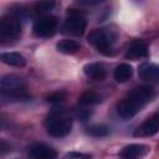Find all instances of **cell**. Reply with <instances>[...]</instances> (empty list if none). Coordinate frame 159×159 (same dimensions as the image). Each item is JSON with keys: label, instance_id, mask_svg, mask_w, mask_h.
Listing matches in <instances>:
<instances>
[{"label": "cell", "instance_id": "obj_4", "mask_svg": "<svg viewBox=\"0 0 159 159\" xmlns=\"http://www.w3.org/2000/svg\"><path fill=\"white\" fill-rule=\"evenodd\" d=\"M67 19L62 26V32L71 36H81L86 30V19L76 9H68Z\"/></svg>", "mask_w": 159, "mask_h": 159}, {"label": "cell", "instance_id": "obj_5", "mask_svg": "<svg viewBox=\"0 0 159 159\" xmlns=\"http://www.w3.org/2000/svg\"><path fill=\"white\" fill-rule=\"evenodd\" d=\"M0 91L7 96L19 97L25 91L24 81L20 76L9 73L0 78Z\"/></svg>", "mask_w": 159, "mask_h": 159}, {"label": "cell", "instance_id": "obj_11", "mask_svg": "<svg viewBox=\"0 0 159 159\" xmlns=\"http://www.w3.org/2000/svg\"><path fill=\"white\" fill-rule=\"evenodd\" d=\"M83 72L88 78L99 81L106 77V67L99 62H91L83 67Z\"/></svg>", "mask_w": 159, "mask_h": 159}, {"label": "cell", "instance_id": "obj_25", "mask_svg": "<svg viewBox=\"0 0 159 159\" xmlns=\"http://www.w3.org/2000/svg\"><path fill=\"white\" fill-rule=\"evenodd\" d=\"M1 127H2V123H1V120H0V129H1Z\"/></svg>", "mask_w": 159, "mask_h": 159}, {"label": "cell", "instance_id": "obj_18", "mask_svg": "<svg viewBox=\"0 0 159 159\" xmlns=\"http://www.w3.org/2000/svg\"><path fill=\"white\" fill-rule=\"evenodd\" d=\"M108 128L106 125H102V124H94V125H91L87 128V133L92 137H96V138H101V137H106L108 134Z\"/></svg>", "mask_w": 159, "mask_h": 159}, {"label": "cell", "instance_id": "obj_22", "mask_svg": "<svg viewBox=\"0 0 159 159\" xmlns=\"http://www.w3.org/2000/svg\"><path fill=\"white\" fill-rule=\"evenodd\" d=\"M76 116H77V118H80L81 120H86V119L91 116V111L87 109V108H81V109H77V111H76Z\"/></svg>", "mask_w": 159, "mask_h": 159}, {"label": "cell", "instance_id": "obj_8", "mask_svg": "<svg viewBox=\"0 0 159 159\" xmlns=\"http://www.w3.org/2000/svg\"><path fill=\"white\" fill-rule=\"evenodd\" d=\"M29 155L31 159H56L57 158V152L43 143L35 144L30 148Z\"/></svg>", "mask_w": 159, "mask_h": 159}, {"label": "cell", "instance_id": "obj_2", "mask_svg": "<svg viewBox=\"0 0 159 159\" xmlns=\"http://www.w3.org/2000/svg\"><path fill=\"white\" fill-rule=\"evenodd\" d=\"M114 40V34L108 29H96L92 30L87 37V41L97 48L98 52L103 55H109L112 50V42Z\"/></svg>", "mask_w": 159, "mask_h": 159}, {"label": "cell", "instance_id": "obj_14", "mask_svg": "<svg viewBox=\"0 0 159 159\" xmlns=\"http://www.w3.org/2000/svg\"><path fill=\"white\" fill-rule=\"evenodd\" d=\"M0 61L5 65L14 67H22L26 63V58L19 52H1Z\"/></svg>", "mask_w": 159, "mask_h": 159}, {"label": "cell", "instance_id": "obj_17", "mask_svg": "<svg viewBox=\"0 0 159 159\" xmlns=\"http://www.w3.org/2000/svg\"><path fill=\"white\" fill-rule=\"evenodd\" d=\"M57 50L62 53H66V55H72V53H76L78 50H80V43L73 41V40H62L60 42H57L56 45Z\"/></svg>", "mask_w": 159, "mask_h": 159}, {"label": "cell", "instance_id": "obj_23", "mask_svg": "<svg viewBox=\"0 0 159 159\" xmlns=\"http://www.w3.org/2000/svg\"><path fill=\"white\" fill-rule=\"evenodd\" d=\"M11 149H12V147L7 142L0 140V154H6V153L11 152Z\"/></svg>", "mask_w": 159, "mask_h": 159}, {"label": "cell", "instance_id": "obj_20", "mask_svg": "<svg viewBox=\"0 0 159 159\" xmlns=\"http://www.w3.org/2000/svg\"><path fill=\"white\" fill-rule=\"evenodd\" d=\"M65 97H66V93H65V92L57 91V92H53V93L48 94L46 99H47V102H50V103H60V102H62V101L65 99Z\"/></svg>", "mask_w": 159, "mask_h": 159}, {"label": "cell", "instance_id": "obj_16", "mask_svg": "<svg viewBox=\"0 0 159 159\" xmlns=\"http://www.w3.org/2000/svg\"><path fill=\"white\" fill-rule=\"evenodd\" d=\"M102 101L101 96L98 93H96L94 91H86L83 92L80 98H78V103L82 107H87V106H93V104H98Z\"/></svg>", "mask_w": 159, "mask_h": 159}, {"label": "cell", "instance_id": "obj_9", "mask_svg": "<svg viewBox=\"0 0 159 159\" xmlns=\"http://www.w3.org/2000/svg\"><path fill=\"white\" fill-rule=\"evenodd\" d=\"M150 148L145 144H129L120 150L123 159H140L149 153Z\"/></svg>", "mask_w": 159, "mask_h": 159}, {"label": "cell", "instance_id": "obj_1", "mask_svg": "<svg viewBox=\"0 0 159 159\" xmlns=\"http://www.w3.org/2000/svg\"><path fill=\"white\" fill-rule=\"evenodd\" d=\"M153 97L154 89L152 87H138L119 102V104L117 106V113L122 119H129L134 117L147 103H149Z\"/></svg>", "mask_w": 159, "mask_h": 159}, {"label": "cell", "instance_id": "obj_7", "mask_svg": "<svg viewBox=\"0 0 159 159\" xmlns=\"http://www.w3.org/2000/svg\"><path fill=\"white\" fill-rule=\"evenodd\" d=\"M21 34V25L19 20L7 17L0 21V35L6 39H17Z\"/></svg>", "mask_w": 159, "mask_h": 159}, {"label": "cell", "instance_id": "obj_24", "mask_svg": "<svg viewBox=\"0 0 159 159\" xmlns=\"http://www.w3.org/2000/svg\"><path fill=\"white\" fill-rule=\"evenodd\" d=\"M101 2V0H96V1H91V0H81L80 1V4H82V5H96V4H99Z\"/></svg>", "mask_w": 159, "mask_h": 159}, {"label": "cell", "instance_id": "obj_21", "mask_svg": "<svg viewBox=\"0 0 159 159\" xmlns=\"http://www.w3.org/2000/svg\"><path fill=\"white\" fill-rule=\"evenodd\" d=\"M62 159H91V155L84 153H78V152H70Z\"/></svg>", "mask_w": 159, "mask_h": 159}, {"label": "cell", "instance_id": "obj_19", "mask_svg": "<svg viewBox=\"0 0 159 159\" xmlns=\"http://www.w3.org/2000/svg\"><path fill=\"white\" fill-rule=\"evenodd\" d=\"M53 6H55L53 1H39V2L35 4V10H36V12L43 14V12H47V11L52 10Z\"/></svg>", "mask_w": 159, "mask_h": 159}, {"label": "cell", "instance_id": "obj_3", "mask_svg": "<svg viewBox=\"0 0 159 159\" xmlns=\"http://www.w3.org/2000/svg\"><path fill=\"white\" fill-rule=\"evenodd\" d=\"M46 132L52 137H65L71 132L72 120L62 114H52L45 120Z\"/></svg>", "mask_w": 159, "mask_h": 159}, {"label": "cell", "instance_id": "obj_15", "mask_svg": "<svg viewBox=\"0 0 159 159\" xmlns=\"http://www.w3.org/2000/svg\"><path fill=\"white\" fill-rule=\"evenodd\" d=\"M133 75V68L128 63H120L114 70V78L117 82H127Z\"/></svg>", "mask_w": 159, "mask_h": 159}, {"label": "cell", "instance_id": "obj_10", "mask_svg": "<svg viewBox=\"0 0 159 159\" xmlns=\"http://www.w3.org/2000/svg\"><path fill=\"white\" fill-rule=\"evenodd\" d=\"M159 129V116L158 113H154L150 118H148L135 132V135H154Z\"/></svg>", "mask_w": 159, "mask_h": 159}, {"label": "cell", "instance_id": "obj_6", "mask_svg": "<svg viewBox=\"0 0 159 159\" xmlns=\"http://www.w3.org/2000/svg\"><path fill=\"white\" fill-rule=\"evenodd\" d=\"M57 29V19L55 16H42L34 24V34L37 37H50Z\"/></svg>", "mask_w": 159, "mask_h": 159}, {"label": "cell", "instance_id": "obj_12", "mask_svg": "<svg viewBox=\"0 0 159 159\" xmlns=\"http://www.w3.org/2000/svg\"><path fill=\"white\" fill-rule=\"evenodd\" d=\"M139 77L145 81L157 82L159 78V68L154 63H142L139 66Z\"/></svg>", "mask_w": 159, "mask_h": 159}, {"label": "cell", "instance_id": "obj_13", "mask_svg": "<svg viewBox=\"0 0 159 159\" xmlns=\"http://www.w3.org/2000/svg\"><path fill=\"white\" fill-rule=\"evenodd\" d=\"M147 55H148V46L143 41H135V42H133L128 47V50L125 52V57L129 58V60L142 58V57H145Z\"/></svg>", "mask_w": 159, "mask_h": 159}]
</instances>
